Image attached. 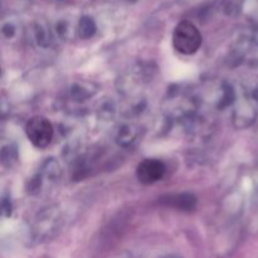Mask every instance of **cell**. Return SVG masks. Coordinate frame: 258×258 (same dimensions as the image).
<instances>
[{
  "label": "cell",
  "instance_id": "cell-1",
  "mask_svg": "<svg viewBox=\"0 0 258 258\" xmlns=\"http://www.w3.org/2000/svg\"><path fill=\"white\" fill-rule=\"evenodd\" d=\"M202 34L198 28L188 20L179 23L174 29L173 45L181 54H193L201 48Z\"/></svg>",
  "mask_w": 258,
  "mask_h": 258
},
{
  "label": "cell",
  "instance_id": "cell-6",
  "mask_svg": "<svg viewBox=\"0 0 258 258\" xmlns=\"http://www.w3.org/2000/svg\"><path fill=\"white\" fill-rule=\"evenodd\" d=\"M130 2H138V0H130Z\"/></svg>",
  "mask_w": 258,
  "mask_h": 258
},
{
  "label": "cell",
  "instance_id": "cell-4",
  "mask_svg": "<svg viewBox=\"0 0 258 258\" xmlns=\"http://www.w3.org/2000/svg\"><path fill=\"white\" fill-rule=\"evenodd\" d=\"M160 201L165 206L173 207V208L180 209V211H191V209H194V207L197 204L196 197L188 193L168 196L165 198L160 199Z\"/></svg>",
  "mask_w": 258,
  "mask_h": 258
},
{
  "label": "cell",
  "instance_id": "cell-2",
  "mask_svg": "<svg viewBox=\"0 0 258 258\" xmlns=\"http://www.w3.org/2000/svg\"><path fill=\"white\" fill-rule=\"evenodd\" d=\"M25 134L35 148L44 149L52 143L54 130H53V125L47 118L42 116H35L28 121L25 126Z\"/></svg>",
  "mask_w": 258,
  "mask_h": 258
},
{
  "label": "cell",
  "instance_id": "cell-3",
  "mask_svg": "<svg viewBox=\"0 0 258 258\" xmlns=\"http://www.w3.org/2000/svg\"><path fill=\"white\" fill-rule=\"evenodd\" d=\"M165 164L158 159H145L136 169V176L143 184H154L165 175Z\"/></svg>",
  "mask_w": 258,
  "mask_h": 258
},
{
  "label": "cell",
  "instance_id": "cell-5",
  "mask_svg": "<svg viewBox=\"0 0 258 258\" xmlns=\"http://www.w3.org/2000/svg\"><path fill=\"white\" fill-rule=\"evenodd\" d=\"M96 29H97V27H96L95 20L88 15H83L78 22V35L82 39H88V38L93 37Z\"/></svg>",
  "mask_w": 258,
  "mask_h": 258
}]
</instances>
